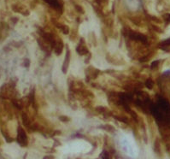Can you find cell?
<instances>
[{"label": "cell", "mask_w": 170, "mask_h": 159, "mask_svg": "<svg viewBox=\"0 0 170 159\" xmlns=\"http://www.w3.org/2000/svg\"><path fill=\"white\" fill-rule=\"evenodd\" d=\"M47 4H49L50 6H52L56 9H61L62 8V4L59 0H45Z\"/></svg>", "instance_id": "obj_1"}, {"label": "cell", "mask_w": 170, "mask_h": 159, "mask_svg": "<svg viewBox=\"0 0 170 159\" xmlns=\"http://www.w3.org/2000/svg\"><path fill=\"white\" fill-rule=\"evenodd\" d=\"M24 140L26 141V135H25V133L22 131V129H20L19 131V141L21 143H24Z\"/></svg>", "instance_id": "obj_2"}, {"label": "cell", "mask_w": 170, "mask_h": 159, "mask_svg": "<svg viewBox=\"0 0 170 159\" xmlns=\"http://www.w3.org/2000/svg\"><path fill=\"white\" fill-rule=\"evenodd\" d=\"M103 159H109V155H108V153H104V154L103 155Z\"/></svg>", "instance_id": "obj_3"}]
</instances>
